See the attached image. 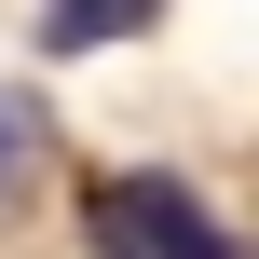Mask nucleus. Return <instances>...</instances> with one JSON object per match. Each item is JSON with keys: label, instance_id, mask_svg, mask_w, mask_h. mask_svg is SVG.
<instances>
[{"label": "nucleus", "instance_id": "obj_1", "mask_svg": "<svg viewBox=\"0 0 259 259\" xmlns=\"http://www.w3.org/2000/svg\"><path fill=\"white\" fill-rule=\"evenodd\" d=\"M82 246L96 259H232V232L191 205V178L137 164V178H96L82 191Z\"/></svg>", "mask_w": 259, "mask_h": 259}, {"label": "nucleus", "instance_id": "obj_2", "mask_svg": "<svg viewBox=\"0 0 259 259\" xmlns=\"http://www.w3.org/2000/svg\"><path fill=\"white\" fill-rule=\"evenodd\" d=\"M164 0H41V41L55 55H96V41H123V27H150Z\"/></svg>", "mask_w": 259, "mask_h": 259}, {"label": "nucleus", "instance_id": "obj_3", "mask_svg": "<svg viewBox=\"0 0 259 259\" xmlns=\"http://www.w3.org/2000/svg\"><path fill=\"white\" fill-rule=\"evenodd\" d=\"M0 164H14V123H0Z\"/></svg>", "mask_w": 259, "mask_h": 259}]
</instances>
